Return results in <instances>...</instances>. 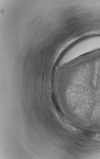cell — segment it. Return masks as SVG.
Listing matches in <instances>:
<instances>
[{"instance_id": "6da1fadb", "label": "cell", "mask_w": 100, "mask_h": 159, "mask_svg": "<svg viewBox=\"0 0 100 159\" xmlns=\"http://www.w3.org/2000/svg\"><path fill=\"white\" fill-rule=\"evenodd\" d=\"M88 136L93 140H100V133H89Z\"/></svg>"}]
</instances>
